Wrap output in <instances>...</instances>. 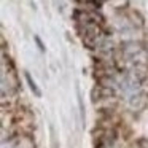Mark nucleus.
Instances as JSON below:
<instances>
[{"instance_id": "3", "label": "nucleus", "mask_w": 148, "mask_h": 148, "mask_svg": "<svg viewBox=\"0 0 148 148\" xmlns=\"http://www.w3.org/2000/svg\"><path fill=\"white\" fill-rule=\"evenodd\" d=\"M18 147V138H10V140H3V145H2V148H16Z\"/></svg>"}, {"instance_id": "2", "label": "nucleus", "mask_w": 148, "mask_h": 148, "mask_svg": "<svg viewBox=\"0 0 148 148\" xmlns=\"http://www.w3.org/2000/svg\"><path fill=\"white\" fill-rule=\"evenodd\" d=\"M26 80H27V83H29V88L32 89V92L35 94L37 97H42V91L38 89V86H37V83L32 80V77H30L29 73H26Z\"/></svg>"}, {"instance_id": "1", "label": "nucleus", "mask_w": 148, "mask_h": 148, "mask_svg": "<svg viewBox=\"0 0 148 148\" xmlns=\"http://www.w3.org/2000/svg\"><path fill=\"white\" fill-rule=\"evenodd\" d=\"M19 88V80L10 58H7L5 51L2 53V97L7 99V96H13Z\"/></svg>"}]
</instances>
